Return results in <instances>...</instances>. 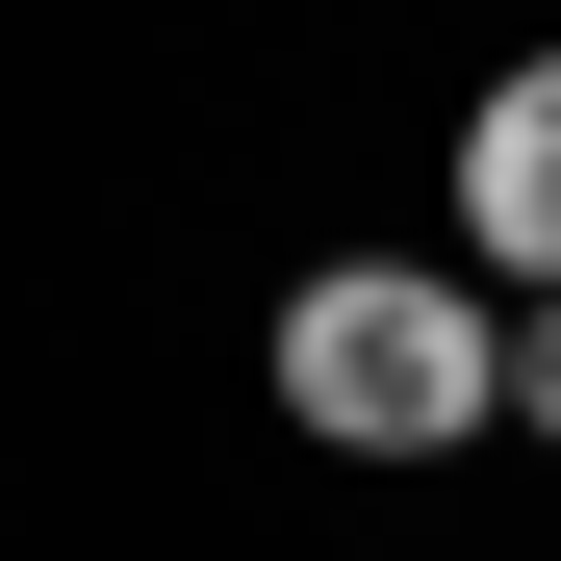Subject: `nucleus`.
<instances>
[{
  "mask_svg": "<svg viewBox=\"0 0 561 561\" xmlns=\"http://www.w3.org/2000/svg\"><path fill=\"white\" fill-rule=\"evenodd\" d=\"M280 434L307 459H485L511 434V280H459V255H307L280 280Z\"/></svg>",
  "mask_w": 561,
  "mask_h": 561,
  "instance_id": "f257e3e1",
  "label": "nucleus"
},
{
  "mask_svg": "<svg viewBox=\"0 0 561 561\" xmlns=\"http://www.w3.org/2000/svg\"><path fill=\"white\" fill-rule=\"evenodd\" d=\"M459 255H485L511 307L561 280V51H511L485 103H459Z\"/></svg>",
  "mask_w": 561,
  "mask_h": 561,
  "instance_id": "f03ea898",
  "label": "nucleus"
},
{
  "mask_svg": "<svg viewBox=\"0 0 561 561\" xmlns=\"http://www.w3.org/2000/svg\"><path fill=\"white\" fill-rule=\"evenodd\" d=\"M511 434L561 459V280H536V307H511Z\"/></svg>",
  "mask_w": 561,
  "mask_h": 561,
  "instance_id": "7ed1b4c3",
  "label": "nucleus"
}]
</instances>
